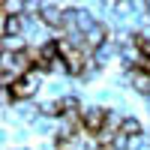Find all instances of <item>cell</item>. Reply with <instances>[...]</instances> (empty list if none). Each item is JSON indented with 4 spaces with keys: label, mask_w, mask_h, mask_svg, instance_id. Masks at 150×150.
<instances>
[{
    "label": "cell",
    "mask_w": 150,
    "mask_h": 150,
    "mask_svg": "<svg viewBox=\"0 0 150 150\" xmlns=\"http://www.w3.org/2000/svg\"><path fill=\"white\" fill-rule=\"evenodd\" d=\"M108 114H111V105H102V102H87L84 114H81V126L87 135H99L105 126H108Z\"/></svg>",
    "instance_id": "obj_1"
},
{
    "label": "cell",
    "mask_w": 150,
    "mask_h": 150,
    "mask_svg": "<svg viewBox=\"0 0 150 150\" xmlns=\"http://www.w3.org/2000/svg\"><path fill=\"white\" fill-rule=\"evenodd\" d=\"M24 27H27L24 15H3L0 12V39L3 36H24Z\"/></svg>",
    "instance_id": "obj_2"
},
{
    "label": "cell",
    "mask_w": 150,
    "mask_h": 150,
    "mask_svg": "<svg viewBox=\"0 0 150 150\" xmlns=\"http://www.w3.org/2000/svg\"><path fill=\"white\" fill-rule=\"evenodd\" d=\"M120 135H126V138H138V135H147L144 120H141L138 114H126V117H123V123H120Z\"/></svg>",
    "instance_id": "obj_3"
},
{
    "label": "cell",
    "mask_w": 150,
    "mask_h": 150,
    "mask_svg": "<svg viewBox=\"0 0 150 150\" xmlns=\"http://www.w3.org/2000/svg\"><path fill=\"white\" fill-rule=\"evenodd\" d=\"M0 12L3 15H27V0H3Z\"/></svg>",
    "instance_id": "obj_4"
}]
</instances>
